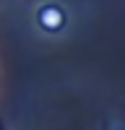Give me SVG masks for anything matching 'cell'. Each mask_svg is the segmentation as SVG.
Here are the masks:
<instances>
[{"instance_id":"cell-1","label":"cell","mask_w":125,"mask_h":130,"mask_svg":"<svg viewBox=\"0 0 125 130\" xmlns=\"http://www.w3.org/2000/svg\"><path fill=\"white\" fill-rule=\"evenodd\" d=\"M39 24L47 31H60L63 24H65V13H63L57 5H44L39 10Z\"/></svg>"}]
</instances>
